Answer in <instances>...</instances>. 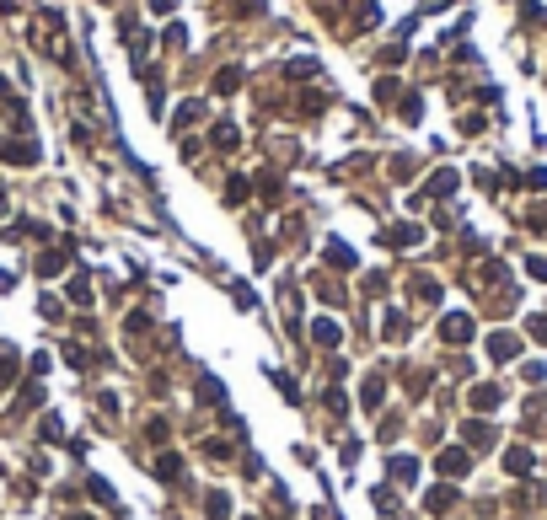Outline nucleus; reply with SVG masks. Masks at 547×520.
Returning <instances> with one entry per match:
<instances>
[{"label": "nucleus", "instance_id": "4be33fe9", "mask_svg": "<svg viewBox=\"0 0 547 520\" xmlns=\"http://www.w3.org/2000/svg\"><path fill=\"white\" fill-rule=\"evenodd\" d=\"M86 494H92L97 504H113V488H107L102 478H86Z\"/></svg>", "mask_w": 547, "mask_h": 520}, {"label": "nucleus", "instance_id": "a211bd4d", "mask_svg": "<svg viewBox=\"0 0 547 520\" xmlns=\"http://www.w3.org/2000/svg\"><path fill=\"white\" fill-rule=\"evenodd\" d=\"M38 397H43V386H38V381H27V386H21V397H17V413L38 408Z\"/></svg>", "mask_w": 547, "mask_h": 520}, {"label": "nucleus", "instance_id": "5701e85b", "mask_svg": "<svg viewBox=\"0 0 547 520\" xmlns=\"http://www.w3.org/2000/svg\"><path fill=\"white\" fill-rule=\"evenodd\" d=\"M182 472V456H156V478H177Z\"/></svg>", "mask_w": 547, "mask_h": 520}, {"label": "nucleus", "instance_id": "393cba45", "mask_svg": "<svg viewBox=\"0 0 547 520\" xmlns=\"http://www.w3.org/2000/svg\"><path fill=\"white\" fill-rule=\"evenodd\" d=\"M199 397H204V402H220V397H225V392H220V381H209V376H204V386H199Z\"/></svg>", "mask_w": 547, "mask_h": 520}, {"label": "nucleus", "instance_id": "39448f33", "mask_svg": "<svg viewBox=\"0 0 547 520\" xmlns=\"http://www.w3.org/2000/svg\"><path fill=\"white\" fill-rule=\"evenodd\" d=\"M0 161L27 166V161H38V145H33V140H0Z\"/></svg>", "mask_w": 547, "mask_h": 520}, {"label": "nucleus", "instance_id": "a878e982", "mask_svg": "<svg viewBox=\"0 0 547 520\" xmlns=\"http://www.w3.org/2000/svg\"><path fill=\"white\" fill-rule=\"evenodd\" d=\"M225 199H231V204H242V199H247V177H231V188H225Z\"/></svg>", "mask_w": 547, "mask_h": 520}, {"label": "nucleus", "instance_id": "6e6552de", "mask_svg": "<svg viewBox=\"0 0 547 520\" xmlns=\"http://www.w3.org/2000/svg\"><path fill=\"white\" fill-rule=\"evenodd\" d=\"M204 520H231V494H225V488H209V494H204Z\"/></svg>", "mask_w": 547, "mask_h": 520}, {"label": "nucleus", "instance_id": "c756f323", "mask_svg": "<svg viewBox=\"0 0 547 520\" xmlns=\"http://www.w3.org/2000/svg\"><path fill=\"white\" fill-rule=\"evenodd\" d=\"M172 6H177V0H150V11H172Z\"/></svg>", "mask_w": 547, "mask_h": 520}, {"label": "nucleus", "instance_id": "2f4dec72", "mask_svg": "<svg viewBox=\"0 0 547 520\" xmlns=\"http://www.w3.org/2000/svg\"><path fill=\"white\" fill-rule=\"evenodd\" d=\"M247 520H252V515H247Z\"/></svg>", "mask_w": 547, "mask_h": 520}, {"label": "nucleus", "instance_id": "423d86ee", "mask_svg": "<svg viewBox=\"0 0 547 520\" xmlns=\"http://www.w3.org/2000/svg\"><path fill=\"white\" fill-rule=\"evenodd\" d=\"M467 402H472L478 413H488V408H499V402H505V392H499L494 381H483V386H472V392H467Z\"/></svg>", "mask_w": 547, "mask_h": 520}, {"label": "nucleus", "instance_id": "9d476101", "mask_svg": "<svg viewBox=\"0 0 547 520\" xmlns=\"http://www.w3.org/2000/svg\"><path fill=\"white\" fill-rule=\"evenodd\" d=\"M462 440L472 445V451H483V445H494V424H483V419H467Z\"/></svg>", "mask_w": 547, "mask_h": 520}, {"label": "nucleus", "instance_id": "2eb2a0df", "mask_svg": "<svg viewBox=\"0 0 547 520\" xmlns=\"http://www.w3.org/2000/svg\"><path fill=\"white\" fill-rule=\"evenodd\" d=\"M381 397H386V376H370V381H365V392H360V402L376 413V408H381Z\"/></svg>", "mask_w": 547, "mask_h": 520}, {"label": "nucleus", "instance_id": "1a4fd4ad", "mask_svg": "<svg viewBox=\"0 0 547 520\" xmlns=\"http://www.w3.org/2000/svg\"><path fill=\"white\" fill-rule=\"evenodd\" d=\"M505 472L510 478H531V451L526 445H510L505 451Z\"/></svg>", "mask_w": 547, "mask_h": 520}, {"label": "nucleus", "instance_id": "aec40b11", "mask_svg": "<svg viewBox=\"0 0 547 520\" xmlns=\"http://www.w3.org/2000/svg\"><path fill=\"white\" fill-rule=\"evenodd\" d=\"M70 300H76V306H86V300H92V279H86V274H76V279H70Z\"/></svg>", "mask_w": 547, "mask_h": 520}, {"label": "nucleus", "instance_id": "f3484780", "mask_svg": "<svg viewBox=\"0 0 547 520\" xmlns=\"http://www.w3.org/2000/svg\"><path fill=\"white\" fill-rule=\"evenodd\" d=\"M64 268H70L64 252H43V258H38V274H64Z\"/></svg>", "mask_w": 547, "mask_h": 520}, {"label": "nucleus", "instance_id": "7c9ffc66", "mask_svg": "<svg viewBox=\"0 0 547 520\" xmlns=\"http://www.w3.org/2000/svg\"><path fill=\"white\" fill-rule=\"evenodd\" d=\"M70 520H92V515H70Z\"/></svg>", "mask_w": 547, "mask_h": 520}, {"label": "nucleus", "instance_id": "4468645a", "mask_svg": "<svg viewBox=\"0 0 547 520\" xmlns=\"http://www.w3.org/2000/svg\"><path fill=\"white\" fill-rule=\"evenodd\" d=\"M424 504H429V515H446V510H456V488H429Z\"/></svg>", "mask_w": 547, "mask_h": 520}, {"label": "nucleus", "instance_id": "20e7f679", "mask_svg": "<svg viewBox=\"0 0 547 520\" xmlns=\"http://www.w3.org/2000/svg\"><path fill=\"white\" fill-rule=\"evenodd\" d=\"M322 258H327V268H344V274H349V268H360L354 247H349V241H338V236H333V241L322 247Z\"/></svg>", "mask_w": 547, "mask_h": 520}, {"label": "nucleus", "instance_id": "b1692460", "mask_svg": "<svg viewBox=\"0 0 547 520\" xmlns=\"http://www.w3.org/2000/svg\"><path fill=\"white\" fill-rule=\"evenodd\" d=\"M215 145H220V150H236V129H231V123H220V129H215Z\"/></svg>", "mask_w": 547, "mask_h": 520}, {"label": "nucleus", "instance_id": "dca6fc26", "mask_svg": "<svg viewBox=\"0 0 547 520\" xmlns=\"http://www.w3.org/2000/svg\"><path fill=\"white\" fill-rule=\"evenodd\" d=\"M429 193H435V199L456 193V172H435V177H429Z\"/></svg>", "mask_w": 547, "mask_h": 520}, {"label": "nucleus", "instance_id": "c85d7f7f", "mask_svg": "<svg viewBox=\"0 0 547 520\" xmlns=\"http://www.w3.org/2000/svg\"><path fill=\"white\" fill-rule=\"evenodd\" d=\"M526 268H531V279H547V258H531Z\"/></svg>", "mask_w": 547, "mask_h": 520}, {"label": "nucleus", "instance_id": "bb28decb", "mask_svg": "<svg viewBox=\"0 0 547 520\" xmlns=\"http://www.w3.org/2000/svg\"><path fill=\"white\" fill-rule=\"evenodd\" d=\"M145 327H150V317H145V311H134V317H123V333H145Z\"/></svg>", "mask_w": 547, "mask_h": 520}, {"label": "nucleus", "instance_id": "f257e3e1", "mask_svg": "<svg viewBox=\"0 0 547 520\" xmlns=\"http://www.w3.org/2000/svg\"><path fill=\"white\" fill-rule=\"evenodd\" d=\"M435 472H440V478H467V472H472V456H467L462 445H451V451L435 456Z\"/></svg>", "mask_w": 547, "mask_h": 520}, {"label": "nucleus", "instance_id": "f03ea898", "mask_svg": "<svg viewBox=\"0 0 547 520\" xmlns=\"http://www.w3.org/2000/svg\"><path fill=\"white\" fill-rule=\"evenodd\" d=\"M440 338L456 343V349H462V343H472V317H467V311H451V317H440Z\"/></svg>", "mask_w": 547, "mask_h": 520}, {"label": "nucleus", "instance_id": "9b49d317", "mask_svg": "<svg viewBox=\"0 0 547 520\" xmlns=\"http://www.w3.org/2000/svg\"><path fill=\"white\" fill-rule=\"evenodd\" d=\"M311 338L322 343V349H338V343H344V327H338V322H333V317H322V322H317V327H311Z\"/></svg>", "mask_w": 547, "mask_h": 520}, {"label": "nucleus", "instance_id": "7ed1b4c3", "mask_svg": "<svg viewBox=\"0 0 547 520\" xmlns=\"http://www.w3.org/2000/svg\"><path fill=\"white\" fill-rule=\"evenodd\" d=\"M515 354H521V338H515V333H488V360L494 365H510Z\"/></svg>", "mask_w": 547, "mask_h": 520}, {"label": "nucleus", "instance_id": "6ab92c4d", "mask_svg": "<svg viewBox=\"0 0 547 520\" xmlns=\"http://www.w3.org/2000/svg\"><path fill=\"white\" fill-rule=\"evenodd\" d=\"M381 333L403 338V333H408V317H403V311H386V317H381Z\"/></svg>", "mask_w": 547, "mask_h": 520}, {"label": "nucleus", "instance_id": "412c9836", "mask_svg": "<svg viewBox=\"0 0 547 520\" xmlns=\"http://www.w3.org/2000/svg\"><path fill=\"white\" fill-rule=\"evenodd\" d=\"M236 86H242V70H236V64H231V70H220V76H215V92H236Z\"/></svg>", "mask_w": 547, "mask_h": 520}, {"label": "nucleus", "instance_id": "0eeeda50", "mask_svg": "<svg viewBox=\"0 0 547 520\" xmlns=\"http://www.w3.org/2000/svg\"><path fill=\"white\" fill-rule=\"evenodd\" d=\"M381 241H386V247H419V241H424V231H419V225H386Z\"/></svg>", "mask_w": 547, "mask_h": 520}, {"label": "nucleus", "instance_id": "f8f14e48", "mask_svg": "<svg viewBox=\"0 0 547 520\" xmlns=\"http://www.w3.org/2000/svg\"><path fill=\"white\" fill-rule=\"evenodd\" d=\"M386 467H392V483H403V488H408V483H419V461H413V456H392Z\"/></svg>", "mask_w": 547, "mask_h": 520}, {"label": "nucleus", "instance_id": "cd10ccee", "mask_svg": "<svg viewBox=\"0 0 547 520\" xmlns=\"http://www.w3.org/2000/svg\"><path fill=\"white\" fill-rule=\"evenodd\" d=\"M526 333H531L537 343H547V317H531V322H526Z\"/></svg>", "mask_w": 547, "mask_h": 520}, {"label": "nucleus", "instance_id": "ddd939ff", "mask_svg": "<svg viewBox=\"0 0 547 520\" xmlns=\"http://www.w3.org/2000/svg\"><path fill=\"white\" fill-rule=\"evenodd\" d=\"M17 370H21L17 349H11V343H0V386H17Z\"/></svg>", "mask_w": 547, "mask_h": 520}]
</instances>
